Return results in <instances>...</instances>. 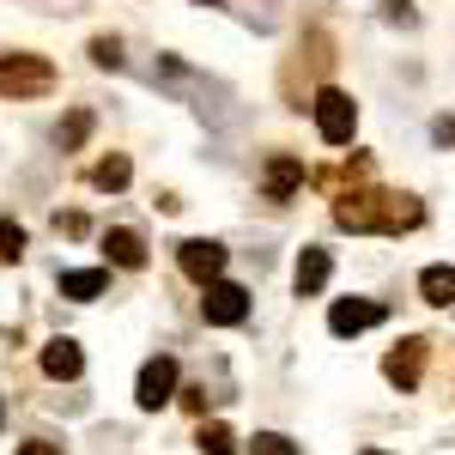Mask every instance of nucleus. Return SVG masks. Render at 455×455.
Listing matches in <instances>:
<instances>
[{
  "label": "nucleus",
  "mask_w": 455,
  "mask_h": 455,
  "mask_svg": "<svg viewBox=\"0 0 455 455\" xmlns=\"http://www.w3.org/2000/svg\"><path fill=\"white\" fill-rule=\"evenodd\" d=\"M334 225L340 231H413V225H425V207L413 201V195H388V188H352V195H340L334 201Z\"/></svg>",
  "instance_id": "1"
},
{
  "label": "nucleus",
  "mask_w": 455,
  "mask_h": 455,
  "mask_svg": "<svg viewBox=\"0 0 455 455\" xmlns=\"http://www.w3.org/2000/svg\"><path fill=\"white\" fill-rule=\"evenodd\" d=\"M0 92H12V98H49L55 92V68H49V55H0Z\"/></svg>",
  "instance_id": "2"
},
{
  "label": "nucleus",
  "mask_w": 455,
  "mask_h": 455,
  "mask_svg": "<svg viewBox=\"0 0 455 455\" xmlns=\"http://www.w3.org/2000/svg\"><path fill=\"white\" fill-rule=\"evenodd\" d=\"M310 109H315V134H322L328 146H347L352 134H358V104H352L340 85H322Z\"/></svg>",
  "instance_id": "3"
},
{
  "label": "nucleus",
  "mask_w": 455,
  "mask_h": 455,
  "mask_svg": "<svg viewBox=\"0 0 455 455\" xmlns=\"http://www.w3.org/2000/svg\"><path fill=\"white\" fill-rule=\"evenodd\" d=\"M176 377H182V364H176L171 352H158V358H146V364H140V383H134V401H140L146 413H158V407H171V401H176Z\"/></svg>",
  "instance_id": "4"
},
{
  "label": "nucleus",
  "mask_w": 455,
  "mask_h": 455,
  "mask_svg": "<svg viewBox=\"0 0 455 455\" xmlns=\"http://www.w3.org/2000/svg\"><path fill=\"white\" fill-rule=\"evenodd\" d=\"M201 315H207V328H237V322L249 315V291L237 280L201 285Z\"/></svg>",
  "instance_id": "5"
},
{
  "label": "nucleus",
  "mask_w": 455,
  "mask_h": 455,
  "mask_svg": "<svg viewBox=\"0 0 455 455\" xmlns=\"http://www.w3.org/2000/svg\"><path fill=\"white\" fill-rule=\"evenodd\" d=\"M176 261H182V274L195 285H212L225 274V261H231V249L212 243V237H188V243H176Z\"/></svg>",
  "instance_id": "6"
},
{
  "label": "nucleus",
  "mask_w": 455,
  "mask_h": 455,
  "mask_svg": "<svg viewBox=\"0 0 455 455\" xmlns=\"http://www.w3.org/2000/svg\"><path fill=\"white\" fill-rule=\"evenodd\" d=\"M425 352H431V340H419V334H413V340H401V347L383 358V377L401 388V395H413V388H419V377H425Z\"/></svg>",
  "instance_id": "7"
},
{
  "label": "nucleus",
  "mask_w": 455,
  "mask_h": 455,
  "mask_svg": "<svg viewBox=\"0 0 455 455\" xmlns=\"http://www.w3.org/2000/svg\"><path fill=\"white\" fill-rule=\"evenodd\" d=\"M383 315H388V310L377 304V298H340V304L328 310V328L347 340V334H364V328H377Z\"/></svg>",
  "instance_id": "8"
},
{
  "label": "nucleus",
  "mask_w": 455,
  "mask_h": 455,
  "mask_svg": "<svg viewBox=\"0 0 455 455\" xmlns=\"http://www.w3.org/2000/svg\"><path fill=\"white\" fill-rule=\"evenodd\" d=\"M328 274H334V255L310 243L304 255H298V267H291V285H298V298H315V291L328 285Z\"/></svg>",
  "instance_id": "9"
},
{
  "label": "nucleus",
  "mask_w": 455,
  "mask_h": 455,
  "mask_svg": "<svg viewBox=\"0 0 455 455\" xmlns=\"http://www.w3.org/2000/svg\"><path fill=\"white\" fill-rule=\"evenodd\" d=\"M79 371H85V352H79V340H68V334H61V340H49V347H43V377L73 383Z\"/></svg>",
  "instance_id": "10"
},
{
  "label": "nucleus",
  "mask_w": 455,
  "mask_h": 455,
  "mask_svg": "<svg viewBox=\"0 0 455 455\" xmlns=\"http://www.w3.org/2000/svg\"><path fill=\"white\" fill-rule=\"evenodd\" d=\"M104 255L116 261V267H146V237L134 231V225H109L104 231Z\"/></svg>",
  "instance_id": "11"
},
{
  "label": "nucleus",
  "mask_w": 455,
  "mask_h": 455,
  "mask_svg": "<svg viewBox=\"0 0 455 455\" xmlns=\"http://www.w3.org/2000/svg\"><path fill=\"white\" fill-rule=\"evenodd\" d=\"M298 182H304V164H298L291 152H280V158L267 164V201H291V195H298Z\"/></svg>",
  "instance_id": "12"
},
{
  "label": "nucleus",
  "mask_w": 455,
  "mask_h": 455,
  "mask_svg": "<svg viewBox=\"0 0 455 455\" xmlns=\"http://www.w3.org/2000/svg\"><path fill=\"white\" fill-rule=\"evenodd\" d=\"M104 291H109V274H104V267L61 274V298H73V304H92V298H104Z\"/></svg>",
  "instance_id": "13"
},
{
  "label": "nucleus",
  "mask_w": 455,
  "mask_h": 455,
  "mask_svg": "<svg viewBox=\"0 0 455 455\" xmlns=\"http://www.w3.org/2000/svg\"><path fill=\"white\" fill-rule=\"evenodd\" d=\"M419 298H425V304H437V310H450V304H455V267H450V261H437V267H425V274H419Z\"/></svg>",
  "instance_id": "14"
},
{
  "label": "nucleus",
  "mask_w": 455,
  "mask_h": 455,
  "mask_svg": "<svg viewBox=\"0 0 455 455\" xmlns=\"http://www.w3.org/2000/svg\"><path fill=\"white\" fill-rule=\"evenodd\" d=\"M128 176H134L128 152H109V158H98V164H92V188H104V195H122V188H128Z\"/></svg>",
  "instance_id": "15"
},
{
  "label": "nucleus",
  "mask_w": 455,
  "mask_h": 455,
  "mask_svg": "<svg viewBox=\"0 0 455 455\" xmlns=\"http://www.w3.org/2000/svg\"><path fill=\"white\" fill-rule=\"evenodd\" d=\"M201 455H237V431L231 425H201Z\"/></svg>",
  "instance_id": "16"
},
{
  "label": "nucleus",
  "mask_w": 455,
  "mask_h": 455,
  "mask_svg": "<svg viewBox=\"0 0 455 455\" xmlns=\"http://www.w3.org/2000/svg\"><path fill=\"white\" fill-rule=\"evenodd\" d=\"M85 134H92V109H73L68 122H61V134H55V140H61V152H73Z\"/></svg>",
  "instance_id": "17"
},
{
  "label": "nucleus",
  "mask_w": 455,
  "mask_h": 455,
  "mask_svg": "<svg viewBox=\"0 0 455 455\" xmlns=\"http://www.w3.org/2000/svg\"><path fill=\"white\" fill-rule=\"evenodd\" d=\"M19 255H25V231H19L12 219H0V267H6V261H19Z\"/></svg>",
  "instance_id": "18"
},
{
  "label": "nucleus",
  "mask_w": 455,
  "mask_h": 455,
  "mask_svg": "<svg viewBox=\"0 0 455 455\" xmlns=\"http://www.w3.org/2000/svg\"><path fill=\"white\" fill-rule=\"evenodd\" d=\"M249 455H304L291 437H280V431H261L255 443H249Z\"/></svg>",
  "instance_id": "19"
},
{
  "label": "nucleus",
  "mask_w": 455,
  "mask_h": 455,
  "mask_svg": "<svg viewBox=\"0 0 455 455\" xmlns=\"http://www.w3.org/2000/svg\"><path fill=\"white\" fill-rule=\"evenodd\" d=\"M92 61L98 68H122V43L116 36H92Z\"/></svg>",
  "instance_id": "20"
},
{
  "label": "nucleus",
  "mask_w": 455,
  "mask_h": 455,
  "mask_svg": "<svg viewBox=\"0 0 455 455\" xmlns=\"http://www.w3.org/2000/svg\"><path fill=\"white\" fill-rule=\"evenodd\" d=\"M55 231H68V237H85V212H61V219H55Z\"/></svg>",
  "instance_id": "21"
},
{
  "label": "nucleus",
  "mask_w": 455,
  "mask_h": 455,
  "mask_svg": "<svg viewBox=\"0 0 455 455\" xmlns=\"http://www.w3.org/2000/svg\"><path fill=\"white\" fill-rule=\"evenodd\" d=\"M19 455H61V443H43V437H31V443H19Z\"/></svg>",
  "instance_id": "22"
},
{
  "label": "nucleus",
  "mask_w": 455,
  "mask_h": 455,
  "mask_svg": "<svg viewBox=\"0 0 455 455\" xmlns=\"http://www.w3.org/2000/svg\"><path fill=\"white\" fill-rule=\"evenodd\" d=\"M431 134H437V140L450 146V140H455V116H437V122H431Z\"/></svg>",
  "instance_id": "23"
},
{
  "label": "nucleus",
  "mask_w": 455,
  "mask_h": 455,
  "mask_svg": "<svg viewBox=\"0 0 455 455\" xmlns=\"http://www.w3.org/2000/svg\"><path fill=\"white\" fill-rule=\"evenodd\" d=\"M195 6H212V0H195Z\"/></svg>",
  "instance_id": "24"
},
{
  "label": "nucleus",
  "mask_w": 455,
  "mask_h": 455,
  "mask_svg": "<svg viewBox=\"0 0 455 455\" xmlns=\"http://www.w3.org/2000/svg\"><path fill=\"white\" fill-rule=\"evenodd\" d=\"M0 419H6V407H0Z\"/></svg>",
  "instance_id": "25"
},
{
  "label": "nucleus",
  "mask_w": 455,
  "mask_h": 455,
  "mask_svg": "<svg viewBox=\"0 0 455 455\" xmlns=\"http://www.w3.org/2000/svg\"><path fill=\"white\" fill-rule=\"evenodd\" d=\"M371 455H383V450H371Z\"/></svg>",
  "instance_id": "26"
}]
</instances>
